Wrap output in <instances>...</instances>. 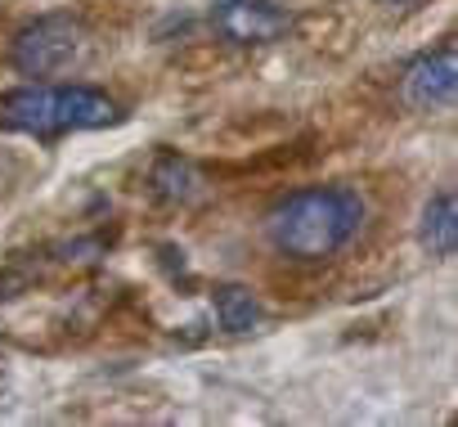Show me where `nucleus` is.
Returning <instances> with one entry per match:
<instances>
[{"label": "nucleus", "mask_w": 458, "mask_h": 427, "mask_svg": "<svg viewBox=\"0 0 458 427\" xmlns=\"http://www.w3.org/2000/svg\"><path fill=\"white\" fill-rule=\"evenodd\" d=\"M364 221V198L346 184L297 189L270 207L266 239L288 261H328L337 257Z\"/></svg>", "instance_id": "f257e3e1"}, {"label": "nucleus", "mask_w": 458, "mask_h": 427, "mask_svg": "<svg viewBox=\"0 0 458 427\" xmlns=\"http://www.w3.org/2000/svg\"><path fill=\"white\" fill-rule=\"evenodd\" d=\"M108 122H117V104L90 86H23L0 95V131L64 135V131H95Z\"/></svg>", "instance_id": "f03ea898"}, {"label": "nucleus", "mask_w": 458, "mask_h": 427, "mask_svg": "<svg viewBox=\"0 0 458 427\" xmlns=\"http://www.w3.org/2000/svg\"><path fill=\"white\" fill-rule=\"evenodd\" d=\"M81 55V23L68 14H46L14 37V68L28 77H55Z\"/></svg>", "instance_id": "7ed1b4c3"}, {"label": "nucleus", "mask_w": 458, "mask_h": 427, "mask_svg": "<svg viewBox=\"0 0 458 427\" xmlns=\"http://www.w3.org/2000/svg\"><path fill=\"white\" fill-rule=\"evenodd\" d=\"M211 28L229 46H270L293 32V14L275 0H220L211 10Z\"/></svg>", "instance_id": "20e7f679"}, {"label": "nucleus", "mask_w": 458, "mask_h": 427, "mask_svg": "<svg viewBox=\"0 0 458 427\" xmlns=\"http://www.w3.org/2000/svg\"><path fill=\"white\" fill-rule=\"evenodd\" d=\"M454 90H458V64H454V46L436 50V55H422L418 64H409L404 73V99L422 113H436V108H449L454 104Z\"/></svg>", "instance_id": "39448f33"}, {"label": "nucleus", "mask_w": 458, "mask_h": 427, "mask_svg": "<svg viewBox=\"0 0 458 427\" xmlns=\"http://www.w3.org/2000/svg\"><path fill=\"white\" fill-rule=\"evenodd\" d=\"M418 239H422V248L431 257H454V248H458V202H454V189H440V193L427 198Z\"/></svg>", "instance_id": "423d86ee"}, {"label": "nucleus", "mask_w": 458, "mask_h": 427, "mask_svg": "<svg viewBox=\"0 0 458 427\" xmlns=\"http://www.w3.org/2000/svg\"><path fill=\"white\" fill-rule=\"evenodd\" d=\"M216 320L225 333H252L261 324V302L248 284H220L216 288Z\"/></svg>", "instance_id": "0eeeda50"}, {"label": "nucleus", "mask_w": 458, "mask_h": 427, "mask_svg": "<svg viewBox=\"0 0 458 427\" xmlns=\"http://www.w3.org/2000/svg\"><path fill=\"white\" fill-rule=\"evenodd\" d=\"M148 184H153L166 202H189V198L198 193V171H193V162H184V158H175V153H162V158L153 162V171H148Z\"/></svg>", "instance_id": "6e6552de"}]
</instances>
